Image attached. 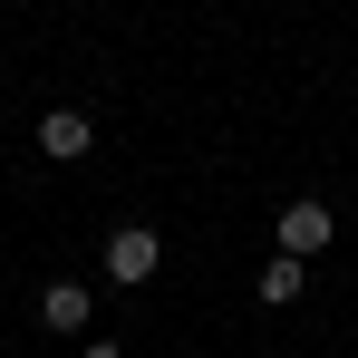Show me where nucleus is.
<instances>
[{"label": "nucleus", "mask_w": 358, "mask_h": 358, "mask_svg": "<svg viewBox=\"0 0 358 358\" xmlns=\"http://www.w3.org/2000/svg\"><path fill=\"white\" fill-rule=\"evenodd\" d=\"M155 262H165V242L145 233V223H117V233H107V281H117V291H145Z\"/></svg>", "instance_id": "nucleus-1"}, {"label": "nucleus", "mask_w": 358, "mask_h": 358, "mask_svg": "<svg viewBox=\"0 0 358 358\" xmlns=\"http://www.w3.org/2000/svg\"><path fill=\"white\" fill-rule=\"evenodd\" d=\"M329 233H339V223H329V203H320V194L281 203V223H271V242H281V252H300V262H320V252H329Z\"/></svg>", "instance_id": "nucleus-2"}, {"label": "nucleus", "mask_w": 358, "mask_h": 358, "mask_svg": "<svg viewBox=\"0 0 358 358\" xmlns=\"http://www.w3.org/2000/svg\"><path fill=\"white\" fill-rule=\"evenodd\" d=\"M87 145H97V126L78 117V107H49V117H39V155H59V165H78Z\"/></svg>", "instance_id": "nucleus-3"}, {"label": "nucleus", "mask_w": 358, "mask_h": 358, "mask_svg": "<svg viewBox=\"0 0 358 358\" xmlns=\"http://www.w3.org/2000/svg\"><path fill=\"white\" fill-rule=\"evenodd\" d=\"M39 329L78 339V329H87V291H78V281H49V291H39Z\"/></svg>", "instance_id": "nucleus-4"}, {"label": "nucleus", "mask_w": 358, "mask_h": 358, "mask_svg": "<svg viewBox=\"0 0 358 358\" xmlns=\"http://www.w3.org/2000/svg\"><path fill=\"white\" fill-rule=\"evenodd\" d=\"M300 281H310V262H300V252H281V262L262 271V300H271V310H291V300H300Z\"/></svg>", "instance_id": "nucleus-5"}, {"label": "nucleus", "mask_w": 358, "mask_h": 358, "mask_svg": "<svg viewBox=\"0 0 358 358\" xmlns=\"http://www.w3.org/2000/svg\"><path fill=\"white\" fill-rule=\"evenodd\" d=\"M87 358H126V349H107V339H97V349H87Z\"/></svg>", "instance_id": "nucleus-6"}]
</instances>
